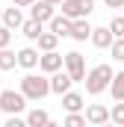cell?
<instances>
[{
  "label": "cell",
  "instance_id": "6da1fadb",
  "mask_svg": "<svg viewBox=\"0 0 124 127\" xmlns=\"http://www.w3.org/2000/svg\"><path fill=\"white\" fill-rule=\"evenodd\" d=\"M21 92L27 95V100H44L47 95H53L50 92V74L44 77V71L41 74H32V71H27L24 77H21Z\"/></svg>",
  "mask_w": 124,
  "mask_h": 127
},
{
  "label": "cell",
  "instance_id": "7a4b0ae2",
  "mask_svg": "<svg viewBox=\"0 0 124 127\" xmlns=\"http://www.w3.org/2000/svg\"><path fill=\"white\" fill-rule=\"evenodd\" d=\"M112 77H115V71H112L106 62L89 68V71H86V80H83V83H86V92H89V95H100V92H106L109 83H112Z\"/></svg>",
  "mask_w": 124,
  "mask_h": 127
},
{
  "label": "cell",
  "instance_id": "3957f363",
  "mask_svg": "<svg viewBox=\"0 0 124 127\" xmlns=\"http://www.w3.org/2000/svg\"><path fill=\"white\" fill-rule=\"evenodd\" d=\"M0 109L6 112V115H21L24 109H27V95L18 89H0Z\"/></svg>",
  "mask_w": 124,
  "mask_h": 127
},
{
  "label": "cell",
  "instance_id": "277c9868",
  "mask_svg": "<svg viewBox=\"0 0 124 127\" xmlns=\"http://www.w3.org/2000/svg\"><path fill=\"white\" fill-rule=\"evenodd\" d=\"M59 9L71 18V21H74V18H89L92 9H94V0H62Z\"/></svg>",
  "mask_w": 124,
  "mask_h": 127
},
{
  "label": "cell",
  "instance_id": "5b68a950",
  "mask_svg": "<svg viewBox=\"0 0 124 127\" xmlns=\"http://www.w3.org/2000/svg\"><path fill=\"white\" fill-rule=\"evenodd\" d=\"M65 71L71 74V80H74V83H83V80H86V56H83V53H77V50L65 53Z\"/></svg>",
  "mask_w": 124,
  "mask_h": 127
},
{
  "label": "cell",
  "instance_id": "8992f818",
  "mask_svg": "<svg viewBox=\"0 0 124 127\" xmlns=\"http://www.w3.org/2000/svg\"><path fill=\"white\" fill-rule=\"evenodd\" d=\"M59 68H65V56H62L59 50H44V53H41V59H38V71L53 74V71H59Z\"/></svg>",
  "mask_w": 124,
  "mask_h": 127
},
{
  "label": "cell",
  "instance_id": "52a82bcc",
  "mask_svg": "<svg viewBox=\"0 0 124 127\" xmlns=\"http://www.w3.org/2000/svg\"><path fill=\"white\" fill-rule=\"evenodd\" d=\"M71 86H74V80H71V74H68L65 68H59V71H53V74H50V92H53V95L62 97Z\"/></svg>",
  "mask_w": 124,
  "mask_h": 127
},
{
  "label": "cell",
  "instance_id": "ba28073f",
  "mask_svg": "<svg viewBox=\"0 0 124 127\" xmlns=\"http://www.w3.org/2000/svg\"><path fill=\"white\" fill-rule=\"evenodd\" d=\"M86 121L94 124V127L109 124V106H103V103H89V106H86Z\"/></svg>",
  "mask_w": 124,
  "mask_h": 127
},
{
  "label": "cell",
  "instance_id": "9c48e42d",
  "mask_svg": "<svg viewBox=\"0 0 124 127\" xmlns=\"http://www.w3.org/2000/svg\"><path fill=\"white\" fill-rule=\"evenodd\" d=\"M53 9H56L53 3H47V0H35V3L30 6V18H35V21H41V24H47V21H50V18L56 15Z\"/></svg>",
  "mask_w": 124,
  "mask_h": 127
},
{
  "label": "cell",
  "instance_id": "30bf717a",
  "mask_svg": "<svg viewBox=\"0 0 124 127\" xmlns=\"http://www.w3.org/2000/svg\"><path fill=\"white\" fill-rule=\"evenodd\" d=\"M38 59H41V50H35V47H21L18 50V65L27 68V71H35Z\"/></svg>",
  "mask_w": 124,
  "mask_h": 127
},
{
  "label": "cell",
  "instance_id": "8fae6325",
  "mask_svg": "<svg viewBox=\"0 0 124 127\" xmlns=\"http://www.w3.org/2000/svg\"><path fill=\"white\" fill-rule=\"evenodd\" d=\"M92 24H89V18H74L71 21V38L74 41H86V38H92Z\"/></svg>",
  "mask_w": 124,
  "mask_h": 127
},
{
  "label": "cell",
  "instance_id": "7c38bea8",
  "mask_svg": "<svg viewBox=\"0 0 124 127\" xmlns=\"http://www.w3.org/2000/svg\"><path fill=\"white\" fill-rule=\"evenodd\" d=\"M89 41H92L94 47L106 50V47H109V44L115 41V32L109 30V27H94V30H92V38H89Z\"/></svg>",
  "mask_w": 124,
  "mask_h": 127
},
{
  "label": "cell",
  "instance_id": "4fadbf2b",
  "mask_svg": "<svg viewBox=\"0 0 124 127\" xmlns=\"http://www.w3.org/2000/svg\"><path fill=\"white\" fill-rule=\"evenodd\" d=\"M47 30H53L59 38L62 35H71V18H68L65 12H62V15H53V18L47 21Z\"/></svg>",
  "mask_w": 124,
  "mask_h": 127
},
{
  "label": "cell",
  "instance_id": "5bb4252c",
  "mask_svg": "<svg viewBox=\"0 0 124 127\" xmlns=\"http://www.w3.org/2000/svg\"><path fill=\"white\" fill-rule=\"evenodd\" d=\"M62 106H65V112H80V109H86V100H83V95L80 92H65L62 95Z\"/></svg>",
  "mask_w": 124,
  "mask_h": 127
},
{
  "label": "cell",
  "instance_id": "9a60e30c",
  "mask_svg": "<svg viewBox=\"0 0 124 127\" xmlns=\"http://www.w3.org/2000/svg\"><path fill=\"white\" fill-rule=\"evenodd\" d=\"M27 18L21 15V6H15L12 3V9H3V24L9 27V30H21V24H24Z\"/></svg>",
  "mask_w": 124,
  "mask_h": 127
},
{
  "label": "cell",
  "instance_id": "2e32d148",
  "mask_svg": "<svg viewBox=\"0 0 124 127\" xmlns=\"http://www.w3.org/2000/svg\"><path fill=\"white\" fill-rule=\"evenodd\" d=\"M21 32H24V38H27V41H38V35L44 32V24H41V21H35V18H27V21L21 24Z\"/></svg>",
  "mask_w": 124,
  "mask_h": 127
},
{
  "label": "cell",
  "instance_id": "e0dca14e",
  "mask_svg": "<svg viewBox=\"0 0 124 127\" xmlns=\"http://www.w3.org/2000/svg\"><path fill=\"white\" fill-rule=\"evenodd\" d=\"M27 124H30V127H47V124H50V115H47L44 109L35 106V109L27 112Z\"/></svg>",
  "mask_w": 124,
  "mask_h": 127
},
{
  "label": "cell",
  "instance_id": "ac0fdd59",
  "mask_svg": "<svg viewBox=\"0 0 124 127\" xmlns=\"http://www.w3.org/2000/svg\"><path fill=\"white\" fill-rule=\"evenodd\" d=\"M35 44H38V50H41V53H44V50H56L59 35H56L53 30H47V32H41V35H38V41H35Z\"/></svg>",
  "mask_w": 124,
  "mask_h": 127
},
{
  "label": "cell",
  "instance_id": "d6986e66",
  "mask_svg": "<svg viewBox=\"0 0 124 127\" xmlns=\"http://www.w3.org/2000/svg\"><path fill=\"white\" fill-rule=\"evenodd\" d=\"M109 95H112V100H124V71H115V77L109 83Z\"/></svg>",
  "mask_w": 124,
  "mask_h": 127
},
{
  "label": "cell",
  "instance_id": "ffe728a7",
  "mask_svg": "<svg viewBox=\"0 0 124 127\" xmlns=\"http://www.w3.org/2000/svg\"><path fill=\"white\" fill-rule=\"evenodd\" d=\"M18 65V53L9 47H0V71H12Z\"/></svg>",
  "mask_w": 124,
  "mask_h": 127
},
{
  "label": "cell",
  "instance_id": "44dd1931",
  "mask_svg": "<svg viewBox=\"0 0 124 127\" xmlns=\"http://www.w3.org/2000/svg\"><path fill=\"white\" fill-rule=\"evenodd\" d=\"M109 121L118 124V127H124V100H115V103L109 106Z\"/></svg>",
  "mask_w": 124,
  "mask_h": 127
},
{
  "label": "cell",
  "instance_id": "7402d4cb",
  "mask_svg": "<svg viewBox=\"0 0 124 127\" xmlns=\"http://www.w3.org/2000/svg\"><path fill=\"white\" fill-rule=\"evenodd\" d=\"M109 56H112L115 62H124V35H118V38L109 44Z\"/></svg>",
  "mask_w": 124,
  "mask_h": 127
},
{
  "label": "cell",
  "instance_id": "603a6c76",
  "mask_svg": "<svg viewBox=\"0 0 124 127\" xmlns=\"http://www.w3.org/2000/svg\"><path fill=\"white\" fill-rule=\"evenodd\" d=\"M65 124L68 127H83V124H89V121H86V112H68L65 115Z\"/></svg>",
  "mask_w": 124,
  "mask_h": 127
},
{
  "label": "cell",
  "instance_id": "cb8c5ba5",
  "mask_svg": "<svg viewBox=\"0 0 124 127\" xmlns=\"http://www.w3.org/2000/svg\"><path fill=\"white\" fill-rule=\"evenodd\" d=\"M109 30L115 32V38H118V35H124V15H115V18L109 21Z\"/></svg>",
  "mask_w": 124,
  "mask_h": 127
},
{
  "label": "cell",
  "instance_id": "d4e9b609",
  "mask_svg": "<svg viewBox=\"0 0 124 127\" xmlns=\"http://www.w3.org/2000/svg\"><path fill=\"white\" fill-rule=\"evenodd\" d=\"M12 32L15 30H9L6 24H0V47H9L12 44Z\"/></svg>",
  "mask_w": 124,
  "mask_h": 127
},
{
  "label": "cell",
  "instance_id": "484cf974",
  "mask_svg": "<svg viewBox=\"0 0 124 127\" xmlns=\"http://www.w3.org/2000/svg\"><path fill=\"white\" fill-rule=\"evenodd\" d=\"M27 124V118H21V115H9L6 118V127H24Z\"/></svg>",
  "mask_w": 124,
  "mask_h": 127
},
{
  "label": "cell",
  "instance_id": "4316f807",
  "mask_svg": "<svg viewBox=\"0 0 124 127\" xmlns=\"http://www.w3.org/2000/svg\"><path fill=\"white\" fill-rule=\"evenodd\" d=\"M106 9H124V0H103Z\"/></svg>",
  "mask_w": 124,
  "mask_h": 127
},
{
  "label": "cell",
  "instance_id": "83f0119b",
  "mask_svg": "<svg viewBox=\"0 0 124 127\" xmlns=\"http://www.w3.org/2000/svg\"><path fill=\"white\" fill-rule=\"evenodd\" d=\"M12 3H15V6H21V9H30L35 0H12Z\"/></svg>",
  "mask_w": 124,
  "mask_h": 127
},
{
  "label": "cell",
  "instance_id": "f1b7e54d",
  "mask_svg": "<svg viewBox=\"0 0 124 127\" xmlns=\"http://www.w3.org/2000/svg\"><path fill=\"white\" fill-rule=\"evenodd\" d=\"M47 3H53V6H59V3H62V0H47Z\"/></svg>",
  "mask_w": 124,
  "mask_h": 127
},
{
  "label": "cell",
  "instance_id": "f546056e",
  "mask_svg": "<svg viewBox=\"0 0 124 127\" xmlns=\"http://www.w3.org/2000/svg\"><path fill=\"white\" fill-rule=\"evenodd\" d=\"M0 24H3V9H0Z\"/></svg>",
  "mask_w": 124,
  "mask_h": 127
}]
</instances>
